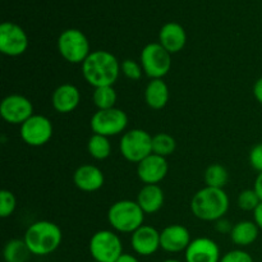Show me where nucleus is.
I'll list each match as a JSON object with an SVG mask.
<instances>
[{
  "label": "nucleus",
  "instance_id": "nucleus-1",
  "mask_svg": "<svg viewBox=\"0 0 262 262\" xmlns=\"http://www.w3.org/2000/svg\"><path fill=\"white\" fill-rule=\"evenodd\" d=\"M120 73V64L115 55L106 50L92 51L82 63V76L94 89L113 86Z\"/></svg>",
  "mask_w": 262,
  "mask_h": 262
},
{
  "label": "nucleus",
  "instance_id": "nucleus-2",
  "mask_svg": "<svg viewBox=\"0 0 262 262\" xmlns=\"http://www.w3.org/2000/svg\"><path fill=\"white\" fill-rule=\"evenodd\" d=\"M229 197L223 188L204 187L191 200V211L197 219L204 222H217L229 210Z\"/></svg>",
  "mask_w": 262,
  "mask_h": 262
},
{
  "label": "nucleus",
  "instance_id": "nucleus-3",
  "mask_svg": "<svg viewBox=\"0 0 262 262\" xmlns=\"http://www.w3.org/2000/svg\"><path fill=\"white\" fill-rule=\"evenodd\" d=\"M23 239L32 255L48 256L58 250L61 245L63 233L55 223L41 220L28 227Z\"/></svg>",
  "mask_w": 262,
  "mask_h": 262
},
{
  "label": "nucleus",
  "instance_id": "nucleus-4",
  "mask_svg": "<svg viewBox=\"0 0 262 262\" xmlns=\"http://www.w3.org/2000/svg\"><path fill=\"white\" fill-rule=\"evenodd\" d=\"M145 212L132 200H120L114 202L107 211V222L112 228L120 233H133L143 225Z\"/></svg>",
  "mask_w": 262,
  "mask_h": 262
},
{
  "label": "nucleus",
  "instance_id": "nucleus-5",
  "mask_svg": "<svg viewBox=\"0 0 262 262\" xmlns=\"http://www.w3.org/2000/svg\"><path fill=\"white\" fill-rule=\"evenodd\" d=\"M120 154L129 163H141L152 154V136L143 129H130L119 142Z\"/></svg>",
  "mask_w": 262,
  "mask_h": 262
},
{
  "label": "nucleus",
  "instance_id": "nucleus-6",
  "mask_svg": "<svg viewBox=\"0 0 262 262\" xmlns=\"http://www.w3.org/2000/svg\"><path fill=\"white\" fill-rule=\"evenodd\" d=\"M58 50L64 60L72 64H82L91 54L89 40L83 32L76 28L61 32L58 38Z\"/></svg>",
  "mask_w": 262,
  "mask_h": 262
},
{
  "label": "nucleus",
  "instance_id": "nucleus-7",
  "mask_svg": "<svg viewBox=\"0 0 262 262\" xmlns=\"http://www.w3.org/2000/svg\"><path fill=\"white\" fill-rule=\"evenodd\" d=\"M141 66L151 79H163L171 68V54L159 42H151L141 51Z\"/></svg>",
  "mask_w": 262,
  "mask_h": 262
},
{
  "label": "nucleus",
  "instance_id": "nucleus-8",
  "mask_svg": "<svg viewBox=\"0 0 262 262\" xmlns=\"http://www.w3.org/2000/svg\"><path fill=\"white\" fill-rule=\"evenodd\" d=\"M90 253L97 262H117L123 255L120 238L112 230H99L90 239Z\"/></svg>",
  "mask_w": 262,
  "mask_h": 262
},
{
  "label": "nucleus",
  "instance_id": "nucleus-9",
  "mask_svg": "<svg viewBox=\"0 0 262 262\" xmlns=\"http://www.w3.org/2000/svg\"><path fill=\"white\" fill-rule=\"evenodd\" d=\"M90 125L95 135L110 137V136H117L124 132L128 125V117L123 110L118 107L97 110L92 115Z\"/></svg>",
  "mask_w": 262,
  "mask_h": 262
},
{
  "label": "nucleus",
  "instance_id": "nucleus-10",
  "mask_svg": "<svg viewBox=\"0 0 262 262\" xmlns=\"http://www.w3.org/2000/svg\"><path fill=\"white\" fill-rule=\"evenodd\" d=\"M53 137V124L43 115L33 114L20 125V138L32 147L46 145Z\"/></svg>",
  "mask_w": 262,
  "mask_h": 262
},
{
  "label": "nucleus",
  "instance_id": "nucleus-11",
  "mask_svg": "<svg viewBox=\"0 0 262 262\" xmlns=\"http://www.w3.org/2000/svg\"><path fill=\"white\" fill-rule=\"evenodd\" d=\"M0 115L9 124L22 125L33 115V105L22 95H9L0 104Z\"/></svg>",
  "mask_w": 262,
  "mask_h": 262
},
{
  "label": "nucleus",
  "instance_id": "nucleus-12",
  "mask_svg": "<svg viewBox=\"0 0 262 262\" xmlns=\"http://www.w3.org/2000/svg\"><path fill=\"white\" fill-rule=\"evenodd\" d=\"M28 37L22 27L10 22L0 26V51L7 56H19L27 50Z\"/></svg>",
  "mask_w": 262,
  "mask_h": 262
},
{
  "label": "nucleus",
  "instance_id": "nucleus-13",
  "mask_svg": "<svg viewBox=\"0 0 262 262\" xmlns=\"http://www.w3.org/2000/svg\"><path fill=\"white\" fill-rule=\"evenodd\" d=\"M169 170L166 159L151 154L137 165V176L145 184H158L166 177Z\"/></svg>",
  "mask_w": 262,
  "mask_h": 262
},
{
  "label": "nucleus",
  "instance_id": "nucleus-14",
  "mask_svg": "<svg viewBox=\"0 0 262 262\" xmlns=\"http://www.w3.org/2000/svg\"><path fill=\"white\" fill-rule=\"evenodd\" d=\"M186 262H220V248L211 238L200 237L189 243Z\"/></svg>",
  "mask_w": 262,
  "mask_h": 262
},
{
  "label": "nucleus",
  "instance_id": "nucleus-15",
  "mask_svg": "<svg viewBox=\"0 0 262 262\" xmlns=\"http://www.w3.org/2000/svg\"><path fill=\"white\" fill-rule=\"evenodd\" d=\"M191 242V234L188 229L181 224L168 225L160 232V248L169 253L186 251Z\"/></svg>",
  "mask_w": 262,
  "mask_h": 262
},
{
  "label": "nucleus",
  "instance_id": "nucleus-16",
  "mask_svg": "<svg viewBox=\"0 0 262 262\" xmlns=\"http://www.w3.org/2000/svg\"><path fill=\"white\" fill-rule=\"evenodd\" d=\"M130 245L141 256H151L160 248V232L150 225H142L132 233Z\"/></svg>",
  "mask_w": 262,
  "mask_h": 262
},
{
  "label": "nucleus",
  "instance_id": "nucleus-17",
  "mask_svg": "<svg viewBox=\"0 0 262 262\" xmlns=\"http://www.w3.org/2000/svg\"><path fill=\"white\" fill-rule=\"evenodd\" d=\"M81 102V92L74 84L64 83L56 87L51 96L53 107L60 114H69L78 107Z\"/></svg>",
  "mask_w": 262,
  "mask_h": 262
},
{
  "label": "nucleus",
  "instance_id": "nucleus-18",
  "mask_svg": "<svg viewBox=\"0 0 262 262\" xmlns=\"http://www.w3.org/2000/svg\"><path fill=\"white\" fill-rule=\"evenodd\" d=\"M104 174L97 166L86 164L77 168L73 174V182L78 189L83 192H96L104 186Z\"/></svg>",
  "mask_w": 262,
  "mask_h": 262
},
{
  "label": "nucleus",
  "instance_id": "nucleus-19",
  "mask_svg": "<svg viewBox=\"0 0 262 262\" xmlns=\"http://www.w3.org/2000/svg\"><path fill=\"white\" fill-rule=\"evenodd\" d=\"M187 42V35L184 28L178 23H166L161 27L159 33V43L170 54L183 50Z\"/></svg>",
  "mask_w": 262,
  "mask_h": 262
},
{
  "label": "nucleus",
  "instance_id": "nucleus-20",
  "mask_svg": "<svg viewBox=\"0 0 262 262\" xmlns=\"http://www.w3.org/2000/svg\"><path fill=\"white\" fill-rule=\"evenodd\" d=\"M137 204L145 214H156L164 205V191L159 184H145L137 196Z\"/></svg>",
  "mask_w": 262,
  "mask_h": 262
},
{
  "label": "nucleus",
  "instance_id": "nucleus-21",
  "mask_svg": "<svg viewBox=\"0 0 262 262\" xmlns=\"http://www.w3.org/2000/svg\"><path fill=\"white\" fill-rule=\"evenodd\" d=\"M145 101L151 109L160 110L169 101V87L163 79H151L145 90Z\"/></svg>",
  "mask_w": 262,
  "mask_h": 262
},
{
  "label": "nucleus",
  "instance_id": "nucleus-22",
  "mask_svg": "<svg viewBox=\"0 0 262 262\" xmlns=\"http://www.w3.org/2000/svg\"><path fill=\"white\" fill-rule=\"evenodd\" d=\"M258 232H260V228L256 225L255 222L242 220L233 227L230 232V239L239 247H247L256 242L258 238Z\"/></svg>",
  "mask_w": 262,
  "mask_h": 262
},
{
  "label": "nucleus",
  "instance_id": "nucleus-23",
  "mask_svg": "<svg viewBox=\"0 0 262 262\" xmlns=\"http://www.w3.org/2000/svg\"><path fill=\"white\" fill-rule=\"evenodd\" d=\"M30 255L32 253L28 250L25 239H10L3 251L5 262H27Z\"/></svg>",
  "mask_w": 262,
  "mask_h": 262
},
{
  "label": "nucleus",
  "instance_id": "nucleus-24",
  "mask_svg": "<svg viewBox=\"0 0 262 262\" xmlns=\"http://www.w3.org/2000/svg\"><path fill=\"white\" fill-rule=\"evenodd\" d=\"M87 151L96 160H105L112 154V145H110L109 138L94 133L87 142Z\"/></svg>",
  "mask_w": 262,
  "mask_h": 262
},
{
  "label": "nucleus",
  "instance_id": "nucleus-25",
  "mask_svg": "<svg viewBox=\"0 0 262 262\" xmlns=\"http://www.w3.org/2000/svg\"><path fill=\"white\" fill-rule=\"evenodd\" d=\"M92 101L99 110H107L115 107L117 92L113 86H104L95 89L92 94Z\"/></svg>",
  "mask_w": 262,
  "mask_h": 262
},
{
  "label": "nucleus",
  "instance_id": "nucleus-26",
  "mask_svg": "<svg viewBox=\"0 0 262 262\" xmlns=\"http://www.w3.org/2000/svg\"><path fill=\"white\" fill-rule=\"evenodd\" d=\"M205 183L207 187H214V188H223L228 183L229 174L228 170L220 164H212L207 166L204 174Z\"/></svg>",
  "mask_w": 262,
  "mask_h": 262
},
{
  "label": "nucleus",
  "instance_id": "nucleus-27",
  "mask_svg": "<svg viewBox=\"0 0 262 262\" xmlns=\"http://www.w3.org/2000/svg\"><path fill=\"white\" fill-rule=\"evenodd\" d=\"M176 148V140L173 136L168 135V133H158L152 137V154L155 155L166 158V156L171 155Z\"/></svg>",
  "mask_w": 262,
  "mask_h": 262
},
{
  "label": "nucleus",
  "instance_id": "nucleus-28",
  "mask_svg": "<svg viewBox=\"0 0 262 262\" xmlns=\"http://www.w3.org/2000/svg\"><path fill=\"white\" fill-rule=\"evenodd\" d=\"M261 200L255 192V189H245L238 196V206L243 211H255L256 207L260 205Z\"/></svg>",
  "mask_w": 262,
  "mask_h": 262
},
{
  "label": "nucleus",
  "instance_id": "nucleus-29",
  "mask_svg": "<svg viewBox=\"0 0 262 262\" xmlns=\"http://www.w3.org/2000/svg\"><path fill=\"white\" fill-rule=\"evenodd\" d=\"M15 207H17V199L14 193L8 189H3L0 192V216L7 219L14 212Z\"/></svg>",
  "mask_w": 262,
  "mask_h": 262
},
{
  "label": "nucleus",
  "instance_id": "nucleus-30",
  "mask_svg": "<svg viewBox=\"0 0 262 262\" xmlns=\"http://www.w3.org/2000/svg\"><path fill=\"white\" fill-rule=\"evenodd\" d=\"M120 71L123 72L125 77L130 81H140L142 77L143 68L141 64L137 61L132 60V59H125L122 64H120Z\"/></svg>",
  "mask_w": 262,
  "mask_h": 262
},
{
  "label": "nucleus",
  "instance_id": "nucleus-31",
  "mask_svg": "<svg viewBox=\"0 0 262 262\" xmlns=\"http://www.w3.org/2000/svg\"><path fill=\"white\" fill-rule=\"evenodd\" d=\"M220 262H253L252 256L243 250H233L230 252L225 253Z\"/></svg>",
  "mask_w": 262,
  "mask_h": 262
},
{
  "label": "nucleus",
  "instance_id": "nucleus-32",
  "mask_svg": "<svg viewBox=\"0 0 262 262\" xmlns=\"http://www.w3.org/2000/svg\"><path fill=\"white\" fill-rule=\"evenodd\" d=\"M250 164L256 171L262 173V142L253 146L250 151Z\"/></svg>",
  "mask_w": 262,
  "mask_h": 262
},
{
  "label": "nucleus",
  "instance_id": "nucleus-33",
  "mask_svg": "<svg viewBox=\"0 0 262 262\" xmlns=\"http://www.w3.org/2000/svg\"><path fill=\"white\" fill-rule=\"evenodd\" d=\"M215 227H216L217 232H220V233H229V234H230V232H232V229H233V227H232V225H230V223L228 222V220H225V219L217 220L216 225H215Z\"/></svg>",
  "mask_w": 262,
  "mask_h": 262
},
{
  "label": "nucleus",
  "instance_id": "nucleus-34",
  "mask_svg": "<svg viewBox=\"0 0 262 262\" xmlns=\"http://www.w3.org/2000/svg\"><path fill=\"white\" fill-rule=\"evenodd\" d=\"M253 96L260 104H262V77L258 78L253 84Z\"/></svg>",
  "mask_w": 262,
  "mask_h": 262
},
{
  "label": "nucleus",
  "instance_id": "nucleus-35",
  "mask_svg": "<svg viewBox=\"0 0 262 262\" xmlns=\"http://www.w3.org/2000/svg\"><path fill=\"white\" fill-rule=\"evenodd\" d=\"M253 222H255L256 225L262 230V201L260 202V205L256 207L255 211H253Z\"/></svg>",
  "mask_w": 262,
  "mask_h": 262
},
{
  "label": "nucleus",
  "instance_id": "nucleus-36",
  "mask_svg": "<svg viewBox=\"0 0 262 262\" xmlns=\"http://www.w3.org/2000/svg\"><path fill=\"white\" fill-rule=\"evenodd\" d=\"M253 189H255V192L257 193V196L260 197V200L262 201V173H258V176L256 177Z\"/></svg>",
  "mask_w": 262,
  "mask_h": 262
},
{
  "label": "nucleus",
  "instance_id": "nucleus-37",
  "mask_svg": "<svg viewBox=\"0 0 262 262\" xmlns=\"http://www.w3.org/2000/svg\"><path fill=\"white\" fill-rule=\"evenodd\" d=\"M117 262H140V261H138L133 255H129V253H123V255L118 258Z\"/></svg>",
  "mask_w": 262,
  "mask_h": 262
},
{
  "label": "nucleus",
  "instance_id": "nucleus-38",
  "mask_svg": "<svg viewBox=\"0 0 262 262\" xmlns=\"http://www.w3.org/2000/svg\"><path fill=\"white\" fill-rule=\"evenodd\" d=\"M163 262H181V261H178V260H173V258H170V260H165V261H163Z\"/></svg>",
  "mask_w": 262,
  "mask_h": 262
},
{
  "label": "nucleus",
  "instance_id": "nucleus-39",
  "mask_svg": "<svg viewBox=\"0 0 262 262\" xmlns=\"http://www.w3.org/2000/svg\"><path fill=\"white\" fill-rule=\"evenodd\" d=\"M94 262H97V261H94Z\"/></svg>",
  "mask_w": 262,
  "mask_h": 262
}]
</instances>
